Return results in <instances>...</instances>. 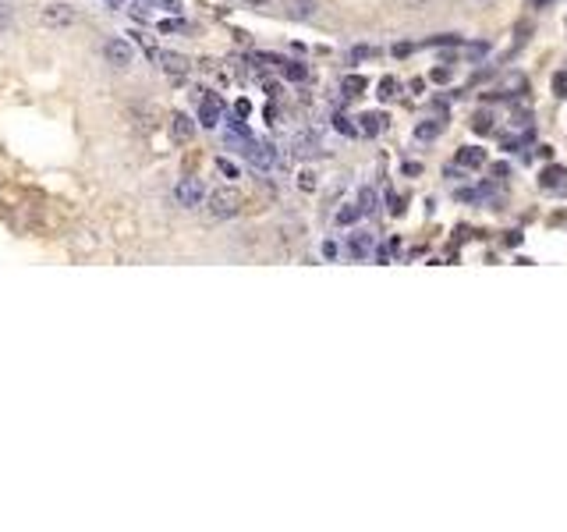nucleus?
Wrapping results in <instances>:
<instances>
[{
    "label": "nucleus",
    "instance_id": "c756f323",
    "mask_svg": "<svg viewBox=\"0 0 567 532\" xmlns=\"http://www.w3.org/2000/svg\"><path fill=\"white\" fill-rule=\"evenodd\" d=\"M181 29H184L181 18H167V22H160V32H181Z\"/></svg>",
    "mask_w": 567,
    "mask_h": 532
},
{
    "label": "nucleus",
    "instance_id": "2f4dec72",
    "mask_svg": "<svg viewBox=\"0 0 567 532\" xmlns=\"http://www.w3.org/2000/svg\"><path fill=\"white\" fill-rule=\"evenodd\" d=\"M433 82H450V68H436L433 71Z\"/></svg>",
    "mask_w": 567,
    "mask_h": 532
},
{
    "label": "nucleus",
    "instance_id": "5701e85b",
    "mask_svg": "<svg viewBox=\"0 0 567 532\" xmlns=\"http://www.w3.org/2000/svg\"><path fill=\"white\" fill-rule=\"evenodd\" d=\"M426 47H461V36H433V39H426Z\"/></svg>",
    "mask_w": 567,
    "mask_h": 532
},
{
    "label": "nucleus",
    "instance_id": "4be33fe9",
    "mask_svg": "<svg viewBox=\"0 0 567 532\" xmlns=\"http://www.w3.org/2000/svg\"><path fill=\"white\" fill-rule=\"evenodd\" d=\"M217 171H220V174H224L227 181H234V178H241V171H238V163H230L227 156H220V160H217Z\"/></svg>",
    "mask_w": 567,
    "mask_h": 532
},
{
    "label": "nucleus",
    "instance_id": "423d86ee",
    "mask_svg": "<svg viewBox=\"0 0 567 532\" xmlns=\"http://www.w3.org/2000/svg\"><path fill=\"white\" fill-rule=\"evenodd\" d=\"M344 252H348V259H372L376 256V234H369V231H354V234H348V245H344Z\"/></svg>",
    "mask_w": 567,
    "mask_h": 532
},
{
    "label": "nucleus",
    "instance_id": "cd10ccee",
    "mask_svg": "<svg viewBox=\"0 0 567 532\" xmlns=\"http://www.w3.org/2000/svg\"><path fill=\"white\" fill-rule=\"evenodd\" d=\"M553 93H557L560 99H567V75H564V71L553 75Z\"/></svg>",
    "mask_w": 567,
    "mask_h": 532
},
{
    "label": "nucleus",
    "instance_id": "2eb2a0df",
    "mask_svg": "<svg viewBox=\"0 0 567 532\" xmlns=\"http://www.w3.org/2000/svg\"><path fill=\"white\" fill-rule=\"evenodd\" d=\"M291 146H295L298 156H312V153H319V138L312 135V132H302V135L291 138Z\"/></svg>",
    "mask_w": 567,
    "mask_h": 532
},
{
    "label": "nucleus",
    "instance_id": "6ab92c4d",
    "mask_svg": "<svg viewBox=\"0 0 567 532\" xmlns=\"http://www.w3.org/2000/svg\"><path fill=\"white\" fill-rule=\"evenodd\" d=\"M333 128H337L341 135H362L359 125H354V117H348V114H333Z\"/></svg>",
    "mask_w": 567,
    "mask_h": 532
},
{
    "label": "nucleus",
    "instance_id": "f704fd0d",
    "mask_svg": "<svg viewBox=\"0 0 567 532\" xmlns=\"http://www.w3.org/2000/svg\"><path fill=\"white\" fill-rule=\"evenodd\" d=\"M248 8H263V4H269V0H245Z\"/></svg>",
    "mask_w": 567,
    "mask_h": 532
},
{
    "label": "nucleus",
    "instance_id": "aec40b11",
    "mask_svg": "<svg viewBox=\"0 0 567 532\" xmlns=\"http://www.w3.org/2000/svg\"><path fill=\"white\" fill-rule=\"evenodd\" d=\"M365 86H369V82H365L362 75H348V78L341 82V89H344L348 96H362V89H365Z\"/></svg>",
    "mask_w": 567,
    "mask_h": 532
},
{
    "label": "nucleus",
    "instance_id": "1a4fd4ad",
    "mask_svg": "<svg viewBox=\"0 0 567 532\" xmlns=\"http://www.w3.org/2000/svg\"><path fill=\"white\" fill-rule=\"evenodd\" d=\"M287 18L291 22H312V18H319V0H287Z\"/></svg>",
    "mask_w": 567,
    "mask_h": 532
},
{
    "label": "nucleus",
    "instance_id": "a211bd4d",
    "mask_svg": "<svg viewBox=\"0 0 567 532\" xmlns=\"http://www.w3.org/2000/svg\"><path fill=\"white\" fill-rule=\"evenodd\" d=\"M280 71H284V78H291V82H305V78H309V68L302 64V60H280Z\"/></svg>",
    "mask_w": 567,
    "mask_h": 532
},
{
    "label": "nucleus",
    "instance_id": "6e6552de",
    "mask_svg": "<svg viewBox=\"0 0 567 532\" xmlns=\"http://www.w3.org/2000/svg\"><path fill=\"white\" fill-rule=\"evenodd\" d=\"M224 142H227V146H234V149H241V153H245V149L252 146V142H256V135L248 132L245 121H230L227 132H224Z\"/></svg>",
    "mask_w": 567,
    "mask_h": 532
},
{
    "label": "nucleus",
    "instance_id": "0eeeda50",
    "mask_svg": "<svg viewBox=\"0 0 567 532\" xmlns=\"http://www.w3.org/2000/svg\"><path fill=\"white\" fill-rule=\"evenodd\" d=\"M103 57H107L114 68H128L132 60H135V50H132L128 39H107V47H103Z\"/></svg>",
    "mask_w": 567,
    "mask_h": 532
},
{
    "label": "nucleus",
    "instance_id": "72a5a7b5",
    "mask_svg": "<svg viewBox=\"0 0 567 532\" xmlns=\"http://www.w3.org/2000/svg\"><path fill=\"white\" fill-rule=\"evenodd\" d=\"M4 25H8V8L0 4V29H4Z\"/></svg>",
    "mask_w": 567,
    "mask_h": 532
},
{
    "label": "nucleus",
    "instance_id": "20e7f679",
    "mask_svg": "<svg viewBox=\"0 0 567 532\" xmlns=\"http://www.w3.org/2000/svg\"><path fill=\"white\" fill-rule=\"evenodd\" d=\"M245 156H248V163L256 171H273L277 167V146H273V142H252V146L245 149Z\"/></svg>",
    "mask_w": 567,
    "mask_h": 532
},
{
    "label": "nucleus",
    "instance_id": "dca6fc26",
    "mask_svg": "<svg viewBox=\"0 0 567 532\" xmlns=\"http://www.w3.org/2000/svg\"><path fill=\"white\" fill-rule=\"evenodd\" d=\"M564 178H567V171H564V167H557V163H553L550 171H542L539 185H542L546 192H553V189H564Z\"/></svg>",
    "mask_w": 567,
    "mask_h": 532
},
{
    "label": "nucleus",
    "instance_id": "7ed1b4c3",
    "mask_svg": "<svg viewBox=\"0 0 567 532\" xmlns=\"http://www.w3.org/2000/svg\"><path fill=\"white\" fill-rule=\"evenodd\" d=\"M224 121V99L217 93H202L199 96V125L202 128H217Z\"/></svg>",
    "mask_w": 567,
    "mask_h": 532
},
{
    "label": "nucleus",
    "instance_id": "f3484780",
    "mask_svg": "<svg viewBox=\"0 0 567 532\" xmlns=\"http://www.w3.org/2000/svg\"><path fill=\"white\" fill-rule=\"evenodd\" d=\"M359 217H365L359 202H344V206L337 210V217H333V220H337V228H351V223L359 220Z\"/></svg>",
    "mask_w": 567,
    "mask_h": 532
},
{
    "label": "nucleus",
    "instance_id": "b1692460",
    "mask_svg": "<svg viewBox=\"0 0 567 532\" xmlns=\"http://www.w3.org/2000/svg\"><path fill=\"white\" fill-rule=\"evenodd\" d=\"M472 128H475L479 135H486V132H493V114H475V121H472Z\"/></svg>",
    "mask_w": 567,
    "mask_h": 532
},
{
    "label": "nucleus",
    "instance_id": "f03ea898",
    "mask_svg": "<svg viewBox=\"0 0 567 532\" xmlns=\"http://www.w3.org/2000/svg\"><path fill=\"white\" fill-rule=\"evenodd\" d=\"M174 202L184 210H195L206 202V185H202V178H181L178 185H174Z\"/></svg>",
    "mask_w": 567,
    "mask_h": 532
},
{
    "label": "nucleus",
    "instance_id": "c9c22d12",
    "mask_svg": "<svg viewBox=\"0 0 567 532\" xmlns=\"http://www.w3.org/2000/svg\"><path fill=\"white\" fill-rule=\"evenodd\" d=\"M546 4H550V0H532V8H546Z\"/></svg>",
    "mask_w": 567,
    "mask_h": 532
},
{
    "label": "nucleus",
    "instance_id": "7c9ffc66",
    "mask_svg": "<svg viewBox=\"0 0 567 532\" xmlns=\"http://www.w3.org/2000/svg\"><path fill=\"white\" fill-rule=\"evenodd\" d=\"M411 50H415L411 43H394V57H408Z\"/></svg>",
    "mask_w": 567,
    "mask_h": 532
},
{
    "label": "nucleus",
    "instance_id": "f257e3e1",
    "mask_svg": "<svg viewBox=\"0 0 567 532\" xmlns=\"http://www.w3.org/2000/svg\"><path fill=\"white\" fill-rule=\"evenodd\" d=\"M206 210H209V217H217V220L238 217L241 213V192L238 189H217V192H209L206 195Z\"/></svg>",
    "mask_w": 567,
    "mask_h": 532
},
{
    "label": "nucleus",
    "instance_id": "f8f14e48",
    "mask_svg": "<svg viewBox=\"0 0 567 532\" xmlns=\"http://www.w3.org/2000/svg\"><path fill=\"white\" fill-rule=\"evenodd\" d=\"M383 128H387V114L365 110V114L359 117V132H362L365 138H376V135H383Z\"/></svg>",
    "mask_w": 567,
    "mask_h": 532
},
{
    "label": "nucleus",
    "instance_id": "473e14b6",
    "mask_svg": "<svg viewBox=\"0 0 567 532\" xmlns=\"http://www.w3.org/2000/svg\"><path fill=\"white\" fill-rule=\"evenodd\" d=\"M429 4V0H405V8H411V11H422Z\"/></svg>",
    "mask_w": 567,
    "mask_h": 532
},
{
    "label": "nucleus",
    "instance_id": "393cba45",
    "mask_svg": "<svg viewBox=\"0 0 567 532\" xmlns=\"http://www.w3.org/2000/svg\"><path fill=\"white\" fill-rule=\"evenodd\" d=\"M387 210H390L394 217H401V213H405V199H401V195H397L394 189L387 192Z\"/></svg>",
    "mask_w": 567,
    "mask_h": 532
},
{
    "label": "nucleus",
    "instance_id": "c85d7f7f",
    "mask_svg": "<svg viewBox=\"0 0 567 532\" xmlns=\"http://www.w3.org/2000/svg\"><path fill=\"white\" fill-rule=\"evenodd\" d=\"M348 57H351V60H365V57H376V50H372V47H351Z\"/></svg>",
    "mask_w": 567,
    "mask_h": 532
},
{
    "label": "nucleus",
    "instance_id": "9d476101",
    "mask_svg": "<svg viewBox=\"0 0 567 532\" xmlns=\"http://www.w3.org/2000/svg\"><path fill=\"white\" fill-rule=\"evenodd\" d=\"M454 163H457V167H465V171H479L482 163H486V149H482V146H461L454 153Z\"/></svg>",
    "mask_w": 567,
    "mask_h": 532
},
{
    "label": "nucleus",
    "instance_id": "a878e982",
    "mask_svg": "<svg viewBox=\"0 0 567 532\" xmlns=\"http://www.w3.org/2000/svg\"><path fill=\"white\" fill-rule=\"evenodd\" d=\"M397 96V78H383L380 82V99H394Z\"/></svg>",
    "mask_w": 567,
    "mask_h": 532
},
{
    "label": "nucleus",
    "instance_id": "e433bc0d",
    "mask_svg": "<svg viewBox=\"0 0 567 532\" xmlns=\"http://www.w3.org/2000/svg\"><path fill=\"white\" fill-rule=\"evenodd\" d=\"M107 4H110V8H121V0H107Z\"/></svg>",
    "mask_w": 567,
    "mask_h": 532
},
{
    "label": "nucleus",
    "instance_id": "9b49d317",
    "mask_svg": "<svg viewBox=\"0 0 567 532\" xmlns=\"http://www.w3.org/2000/svg\"><path fill=\"white\" fill-rule=\"evenodd\" d=\"M171 138L181 142V146H184V142H192L195 138V121L188 114H174L171 117Z\"/></svg>",
    "mask_w": 567,
    "mask_h": 532
},
{
    "label": "nucleus",
    "instance_id": "bb28decb",
    "mask_svg": "<svg viewBox=\"0 0 567 532\" xmlns=\"http://www.w3.org/2000/svg\"><path fill=\"white\" fill-rule=\"evenodd\" d=\"M298 189H302V192H316V174H312V171H302Z\"/></svg>",
    "mask_w": 567,
    "mask_h": 532
},
{
    "label": "nucleus",
    "instance_id": "ddd939ff",
    "mask_svg": "<svg viewBox=\"0 0 567 532\" xmlns=\"http://www.w3.org/2000/svg\"><path fill=\"white\" fill-rule=\"evenodd\" d=\"M444 128H447V114H439L436 121H433V117H429V121H418V125H415V138L429 142V138H436V135H444Z\"/></svg>",
    "mask_w": 567,
    "mask_h": 532
},
{
    "label": "nucleus",
    "instance_id": "412c9836",
    "mask_svg": "<svg viewBox=\"0 0 567 532\" xmlns=\"http://www.w3.org/2000/svg\"><path fill=\"white\" fill-rule=\"evenodd\" d=\"M359 206H362V213H376V189H362L359 192Z\"/></svg>",
    "mask_w": 567,
    "mask_h": 532
},
{
    "label": "nucleus",
    "instance_id": "4468645a",
    "mask_svg": "<svg viewBox=\"0 0 567 532\" xmlns=\"http://www.w3.org/2000/svg\"><path fill=\"white\" fill-rule=\"evenodd\" d=\"M160 60H163V71L171 75V78H184L188 75V57H181V53H160Z\"/></svg>",
    "mask_w": 567,
    "mask_h": 532
},
{
    "label": "nucleus",
    "instance_id": "39448f33",
    "mask_svg": "<svg viewBox=\"0 0 567 532\" xmlns=\"http://www.w3.org/2000/svg\"><path fill=\"white\" fill-rule=\"evenodd\" d=\"M39 22H43L47 29H71L78 22V11L68 8V4H50V8H43Z\"/></svg>",
    "mask_w": 567,
    "mask_h": 532
}]
</instances>
